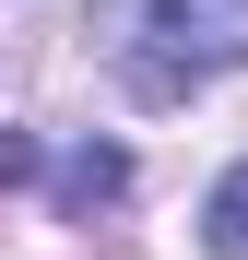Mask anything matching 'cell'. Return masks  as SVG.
<instances>
[{
	"instance_id": "cell-2",
	"label": "cell",
	"mask_w": 248,
	"mask_h": 260,
	"mask_svg": "<svg viewBox=\"0 0 248 260\" xmlns=\"http://www.w3.org/2000/svg\"><path fill=\"white\" fill-rule=\"evenodd\" d=\"M118 189H130V154H118V142H83V154L59 166V201H71V213H95V201H118Z\"/></svg>"
},
{
	"instance_id": "cell-3",
	"label": "cell",
	"mask_w": 248,
	"mask_h": 260,
	"mask_svg": "<svg viewBox=\"0 0 248 260\" xmlns=\"http://www.w3.org/2000/svg\"><path fill=\"white\" fill-rule=\"evenodd\" d=\"M201 237H213V260H248V166H225L213 201H201Z\"/></svg>"
},
{
	"instance_id": "cell-4",
	"label": "cell",
	"mask_w": 248,
	"mask_h": 260,
	"mask_svg": "<svg viewBox=\"0 0 248 260\" xmlns=\"http://www.w3.org/2000/svg\"><path fill=\"white\" fill-rule=\"evenodd\" d=\"M0 178H36V142L24 130H0Z\"/></svg>"
},
{
	"instance_id": "cell-1",
	"label": "cell",
	"mask_w": 248,
	"mask_h": 260,
	"mask_svg": "<svg viewBox=\"0 0 248 260\" xmlns=\"http://www.w3.org/2000/svg\"><path fill=\"white\" fill-rule=\"evenodd\" d=\"M83 36L118 59V83L154 107L248 71V0H83Z\"/></svg>"
}]
</instances>
